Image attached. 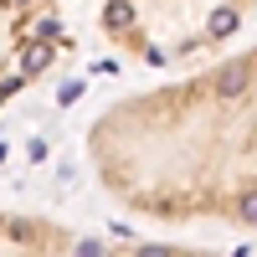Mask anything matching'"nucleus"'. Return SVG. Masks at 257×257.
<instances>
[{"label":"nucleus","instance_id":"f03ea898","mask_svg":"<svg viewBox=\"0 0 257 257\" xmlns=\"http://www.w3.org/2000/svg\"><path fill=\"white\" fill-rule=\"evenodd\" d=\"M72 231L41 216H21V211H0V252H67Z\"/></svg>","mask_w":257,"mask_h":257},{"label":"nucleus","instance_id":"f257e3e1","mask_svg":"<svg viewBox=\"0 0 257 257\" xmlns=\"http://www.w3.org/2000/svg\"><path fill=\"white\" fill-rule=\"evenodd\" d=\"M88 155L98 185L134 216L257 226V52L108 103Z\"/></svg>","mask_w":257,"mask_h":257}]
</instances>
